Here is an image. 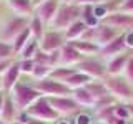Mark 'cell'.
<instances>
[{"mask_svg":"<svg viewBox=\"0 0 133 124\" xmlns=\"http://www.w3.org/2000/svg\"><path fill=\"white\" fill-rule=\"evenodd\" d=\"M102 81L107 86L108 93L116 101H122L125 104L127 103H133V84H130L122 74L120 76H105Z\"/></svg>","mask_w":133,"mask_h":124,"instance_id":"6da1fadb","label":"cell"},{"mask_svg":"<svg viewBox=\"0 0 133 124\" xmlns=\"http://www.w3.org/2000/svg\"><path fill=\"white\" fill-rule=\"evenodd\" d=\"M80 13H82V7L75 5V3H62L58 7V12L53 22L50 23V27L55 32H65L72 23L80 20Z\"/></svg>","mask_w":133,"mask_h":124,"instance_id":"7a4b0ae2","label":"cell"},{"mask_svg":"<svg viewBox=\"0 0 133 124\" xmlns=\"http://www.w3.org/2000/svg\"><path fill=\"white\" fill-rule=\"evenodd\" d=\"M10 94H12L10 98L18 113H23L30 104H33L38 98H42V94L32 84L28 86V84H23V83H17L15 88L10 91Z\"/></svg>","mask_w":133,"mask_h":124,"instance_id":"3957f363","label":"cell"},{"mask_svg":"<svg viewBox=\"0 0 133 124\" xmlns=\"http://www.w3.org/2000/svg\"><path fill=\"white\" fill-rule=\"evenodd\" d=\"M28 118H33V119H38V121H45V122H57L60 119V116L52 106H50L48 99L45 96L38 98L33 104H30L25 109Z\"/></svg>","mask_w":133,"mask_h":124,"instance_id":"277c9868","label":"cell"},{"mask_svg":"<svg viewBox=\"0 0 133 124\" xmlns=\"http://www.w3.org/2000/svg\"><path fill=\"white\" fill-rule=\"evenodd\" d=\"M32 86L45 98L70 96V94H72V89H70L68 86H65L62 81H57V80H53V78H45V80H40V81H33Z\"/></svg>","mask_w":133,"mask_h":124,"instance_id":"5b68a950","label":"cell"},{"mask_svg":"<svg viewBox=\"0 0 133 124\" xmlns=\"http://www.w3.org/2000/svg\"><path fill=\"white\" fill-rule=\"evenodd\" d=\"M30 25V18L28 17H14L0 28V40L7 41V43H14V40L22 33L25 28Z\"/></svg>","mask_w":133,"mask_h":124,"instance_id":"8992f818","label":"cell"},{"mask_svg":"<svg viewBox=\"0 0 133 124\" xmlns=\"http://www.w3.org/2000/svg\"><path fill=\"white\" fill-rule=\"evenodd\" d=\"M50 106L58 113V116H70V114H78L82 107L73 101L72 96H53L47 98Z\"/></svg>","mask_w":133,"mask_h":124,"instance_id":"52a82bcc","label":"cell"},{"mask_svg":"<svg viewBox=\"0 0 133 124\" xmlns=\"http://www.w3.org/2000/svg\"><path fill=\"white\" fill-rule=\"evenodd\" d=\"M100 23H105L108 27H113L120 32H133V15L123 13V12H113L108 13Z\"/></svg>","mask_w":133,"mask_h":124,"instance_id":"ba28073f","label":"cell"},{"mask_svg":"<svg viewBox=\"0 0 133 124\" xmlns=\"http://www.w3.org/2000/svg\"><path fill=\"white\" fill-rule=\"evenodd\" d=\"M66 43L65 40V33L63 32H45L43 38L38 41V47L42 51L45 53H52V51H57V50H60L63 45Z\"/></svg>","mask_w":133,"mask_h":124,"instance_id":"9c48e42d","label":"cell"},{"mask_svg":"<svg viewBox=\"0 0 133 124\" xmlns=\"http://www.w3.org/2000/svg\"><path fill=\"white\" fill-rule=\"evenodd\" d=\"M77 69L85 73L91 80H103L107 76V65L98 60H83L77 65Z\"/></svg>","mask_w":133,"mask_h":124,"instance_id":"30bf717a","label":"cell"},{"mask_svg":"<svg viewBox=\"0 0 133 124\" xmlns=\"http://www.w3.org/2000/svg\"><path fill=\"white\" fill-rule=\"evenodd\" d=\"M62 5L60 0H47V2H43L42 5L35 7V12H33V15H37L38 18L43 22L45 27H50V23L53 22V18H55L57 12H58V7Z\"/></svg>","mask_w":133,"mask_h":124,"instance_id":"8fae6325","label":"cell"},{"mask_svg":"<svg viewBox=\"0 0 133 124\" xmlns=\"http://www.w3.org/2000/svg\"><path fill=\"white\" fill-rule=\"evenodd\" d=\"M120 33H123V32L116 30V28H113V27H108V25H105V23H98V27H95L93 43L98 45L100 48H103V47H107L111 40H115Z\"/></svg>","mask_w":133,"mask_h":124,"instance_id":"7c38bea8","label":"cell"},{"mask_svg":"<svg viewBox=\"0 0 133 124\" xmlns=\"http://www.w3.org/2000/svg\"><path fill=\"white\" fill-rule=\"evenodd\" d=\"M125 50H127V41H125V32H123V33H120L115 40H111L107 47L100 48L98 55L103 56V58H113L116 55H120V53H123Z\"/></svg>","mask_w":133,"mask_h":124,"instance_id":"4fadbf2b","label":"cell"},{"mask_svg":"<svg viewBox=\"0 0 133 124\" xmlns=\"http://www.w3.org/2000/svg\"><path fill=\"white\" fill-rule=\"evenodd\" d=\"M130 56L131 53H120V55L110 58L107 63V76H120V74H123V69L127 66Z\"/></svg>","mask_w":133,"mask_h":124,"instance_id":"5bb4252c","label":"cell"},{"mask_svg":"<svg viewBox=\"0 0 133 124\" xmlns=\"http://www.w3.org/2000/svg\"><path fill=\"white\" fill-rule=\"evenodd\" d=\"M80 61H83V56L73 47H70L68 43H65L60 48V61H58V66H77Z\"/></svg>","mask_w":133,"mask_h":124,"instance_id":"9a60e30c","label":"cell"},{"mask_svg":"<svg viewBox=\"0 0 133 124\" xmlns=\"http://www.w3.org/2000/svg\"><path fill=\"white\" fill-rule=\"evenodd\" d=\"M18 76H20V63L14 61L12 66L2 74V83H3V91L7 94H10V91L15 88V84L18 83Z\"/></svg>","mask_w":133,"mask_h":124,"instance_id":"2e32d148","label":"cell"},{"mask_svg":"<svg viewBox=\"0 0 133 124\" xmlns=\"http://www.w3.org/2000/svg\"><path fill=\"white\" fill-rule=\"evenodd\" d=\"M5 3L12 8V12L17 17H28L33 15L35 7H33L32 0H5Z\"/></svg>","mask_w":133,"mask_h":124,"instance_id":"e0dca14e","label":"cell"},{"mask_svg":"<svg viewBox=\"0 0 133 124\" xmlns=\"http://www.w3.org/2000/svg\"><path fill=\"white\" fill-rule=\"evenodd\" d=\"M70 96L73 98V101L77 103L80 107H95V98L87 91V88H78V89H73Z\"/></svg>","mask_w":133,"mask_h":124,"instance_id":"ac0fdd59","label":"cell"},{"mask_svg":"<svg viewBox=\"0 0 133 124\" xmlns=\"http://www.w3.org/2000/svg\"><path fill=\"white\" fill-rule=\"evenodd\" d=\"M17 116H18V111H17L12 98L5 96V103H3L2 111H0V121H3L7 124H14L17 121Z\"/></svg>","mask_w":133,"mask_h":124,"instance_id":"d6986e66","label":"cell"},{"mask_svg":"<svg viewBox=\"0 0 133 124\" xmlns=\"http://www.w3.org/2000/svg\"><path fill=\"white\" fill-rule=\"evenodd\" d=\"M68 45H70V47H73L82 56H85V55H98V53H100V47H98V45H95L93 41L75 40V41H68Z\"/></svg>","mask_w":133,"mask_h":124,"instance_id":"ffe728a7","label":"cell"},{"mask_svg":"<svg viewBox=\"0 0 133 124\" xmlns=\"http://www.w3.org/2000/svg\"><path fill=\"white\" fill-rule=\"evenodd\" d=\"M90 81H93L90 76H87V74L82 73V71H77V73H73L72 76L66 78V80L63 81V84L68 86V88L73 91V89H78V88H85Z\"/></svg>","mask_w":133,"mask_h":124,"instance_id":"44dd1931","label":"cell"},{"mask_svg":"<svg viewBox=\"0 0 133 124\" xmlns=\"http://www.w3.org/2000/svg\"><path fill=\"white\" fill-rule=\"evenodd\" d=\"M85 88H87V91H88L91 96L95 98V101H98V99H103V98H107V96H111V94L108 93L107 86L103 84L102 80H93V81H90L88 84L85 86Z\"/></svg>","mask_w":133,"mask_h":124,"instance_id":"7402d4cb","label":"cell"},{"mask_svg":"<svg viewBox=\"0 0 133 124\" xmlns=\"http://www.w3.org/2000/svg\"><path fill=\"white\" fill-rule=\"evenodd\" d=\"M87 25L82 22V20H77L75 23H72L68 28L63 32L65 33V40H66V43L68 41H75V40H80L82 38V35H83V32L87 30Z\"/></svg>","mask_w":133,"mask_h":124,"instance_id":"603a6c76","label":"cell"},{"mask_svg":"<svg viewBox=\"0 0 133 124\" xmlns=\"http://www.w3.org/2000/svg\"><path fill=\"white\" fill-rule=\"evenodd\" d=\"M77 66H55V68L52 69V73H50L48 78H53V80L57 81H62L63 83L68 76H72L73 73H77Z\"/></svg>","mask_w":133,"mask_h":124,"instance_id":"cb8c5ba5","label":"cell"},{"mask_svg":"<svg viewBox=\"0 0 133 124\" xmlns=\"http://www.w3.org/2000/svg\"><path fill=\"white\" fill-rule=\"evenodd\" d=\"M28 28H30V33H32L33 38H35L37 41H40L42 38H43V35H45V28H47V27H45L43 22H42L37 15H32Z\"/></svg>","mask_w":133,"mask_h":124,"instance_id":"d4e9b609","label":"cell"},{"mask_svg":"<svg viewBox=\"0 0 133 124\" xmlns=\"http://www.w3.org/2000/svg\"><path fill=\"white\" fill-rule=\"evenodd\" d=\"M40 50V47H38V41H37L35 38H32L27 41V45L22 48V51L18 53L20 55V60H33V56H35V53Z\"/></svg>","mask_w":133,"mask_h":124,"instance_id":"484cf974","label":"cell"},{"mask_svg":"<svg viewBox=\"0 0 133 124\" xmlns=\"http://www.w3.org/2000/svg\"><path fill=\"white\" fill-rule=\"evenodd\" d=\"M30 38H32V33H30V28L27 27V28H25V30L14 40V43H12V45H14V50H15V55H18V53L22 51V48L27 45V41L30 40Z\"/></svg>","mask_w":133,"mask_h":124,"instance_id":"4316f807","label":"cell"},{"mask_svg":"<svg viewBox=\"0 0 133 124\" xmlns=\"http://www.w3.org/2000/svg\"><path fill=\"white\" fill-rule=\"evenodd\" d=\"M52 66H45V65H35V68H33L32 71V78L35 81H40V80H45V78L50 76V73H52Z\"/></svg>","mask_w":133,"mask_h":124,"instance_id":"83f0119b","label":"cell"},{"mask_svg":"<svg viewBox=\"0 0 133 124\" xmlns=\"http://www.w3.org/2000/svg\"><path fill=\"white\" fill-rule=\"evenodd\" d=\"M14 55H15L14 45L0 40V61H7V60H12V58H14Z\"/></svg>","mask_w":133,"mask_h":124,"instance_id":"f1b7e54d","label":"cell"},{"mask_svg":"<svg viewBox=\"0 0 133 124\" xmlns=\"http://www.w3.org/2000/svg\"><path fill=\"white\" fill-rule=\"evenodd\" d=\"M113 114L116 116V118H120V119H127V121H130V113H128V107L125 103H116V104L113 106Z\"/></svg>","mask_w":133,"mask_h":124,"instance_id":"f546056e","label":"cell"},{"mask_svg":"<svg viewBox=\"0 0 133 124\" xmlns=\"http://www.w3.org/2000/svg\"><path fill=\"white\" fill-rule=\"evenodd\" d=\"M123 78L130 83V84H133V55L128 58V63L123 69Z\"/></svg>","mask_w":133,"mask_h":124,"instance_id":"4dcf8cb0","label":"cell"},{"mask_svg":"<svg viewBox=\"0 0 133 124\" xmlns=\"http://www.w3.org/2000/svg\"><path fill=\"white\" fill-rule=\"evenodd\" d=\"M20 73H25V74H32L33 68H35V61L33 60H20Z\"/></svg>","mask_w":133,"mask_h":124,"instance_id":"1f68e13d","label":"cell"},{"mask_svg":"<svg viewBox=\"0 0 133 124\" xmlns=\"http://www.w3.org/2000/svg\"><path fill=\"white\" fill-rule=\"evenodd\" d=\"M118 12L133 15V0H123L122 5H120V8H118Z\"/></svg>","mask_w":133,"mask_h":124,"instance_id":"d6a6232c","label":"cell"},{"mask_svg":"<svg viewBox=\"0 0 133 124\" xmlns=\"http://www.w3.org/2000/svg\"><path fill=\"white\" fill-rule=\"evenodd\" d=\"M73 121H75V124H93L91 118H90L88 114H85V113H78L77 118H75Z\"/></svg>","mask_w":133,"mask_h":124,"instance_id":"836d02e7","label":"cell"},{"mask_svg":"<svg viewBox=\"0 0 133 124\" xmlns=\"http://www.w3.org/2000/svg\"><path fill=\"white\" fill-rule=\"evenodd\" d=\"M107 0H73L75 5L78 7H85V5H100V3H105Z\"/></svg>","mask_w":133,"mask_h":124,"instance_id":"e575fe53","label":"cell"},{"mask_svg":"<svg viewBox=\"0 0 133 124\" xmlns=\"http://www.w3.org/2000/svg\"><path fill=\"white\" fill-rule=\"evenodd\" d=\"M12 63H14V60H7V61H0V76H2L3 73L7 71L8 68L12 66Z\"/></svg>","mask_w":133,"mask_h":124,"instance_id":"d590c367","label":"cell"},{"mask_svg":"<svg viewBox=\"0 0 133 124\" xmlns=\"http://www.w3.org/2000/svg\"><path fill=\"white\" fill-rule=\"evenodd\" d=\"M125 41L127 48H133V32H125Z\"/></svg>","mask_w":133,"mask_h":124,"instance_id":"8d00e7d4","label":"cell"},{"mask_svg":"<svg viewBox=\"0 0 133 124\" xmlns=\"http://www.w3.org/2000/svg\"><path fill=\"white\" fill-rule=\"evenodd\" d=\"M25 124H50V122H45V121H38V119H33V118H28Z\"/></svg>","mask_w":133,"mask_h":124,"instance_id":"74e56055","label":"cell"},{"mask_svg":"<svg viewBox=\"0 0 133 124\" xmlns=\"http://www.w3.org/2000/svg\"><path fill=\"white\" fill-rule=\"evenodd\" d=\"M55 124H73V119H58Z\"/></svg>","mask_w":133,"mask_h":124,"instance_id":"f35d334b","label":"cell"},{"mask_svg":"<svg viewBox=\"0 0 133 124\" xmlns=\"http://www.w3.org/2000/svg\"><path fill=\"white\" fill-rule=\"evenodd\" d=\"M3 103H5V94H3V91H0V111L3 107Z\"/></svg>","mask_w":133,"mask_h":124,"instance_id":"ab89813d","label":"cell"},{"mask_svg":"<svg viewBox=\"0 0 133 124\" xmlns=\"http://www.w3.org/2000/svg\"><path fill=\"white\" fill-rule=\"evenodd\" d=\"M127 107H128V113H130V118L133 119V103H127Z\"/></svg>","mask_w":133,"mask_h":124,"instance_id":"60d3db41","label":"cell"},{"mask_svg":"<svg viewBox=\"0 0 133 124\" xmlns=\"http://www.w3.org/2000/svg\"><path fill=\"white\" fill-rule=\"evenodd\" d=\"M43 2H47V0H32V3H33V7H38V5H42Z\"/></svg>","mask_w":133,"mask_h":124,"instance_id":"b9f144b4","label":"cell"},{"mask_svg":"<svg viewBox=\"0 0 133 124\" xmlns=\"http://www.w3.org/2000/svg\"><path fill=\"white\" fill-rule=\"evenodd\" d=\"M62 3H73V0H60Z\"/></svg>","mask_w":133,"mask_h":124,"instance_id":"7bdbcfd3","label":"cell"},{"mask_svg":"<svg viewBox=\"0 0 133 124\" xmlns=\"http://www.w3.org/2000/svg\"><path fill=\"white\" fill-rule=\"evenodd\" d=\"M3 89V83H2V76H0V91Z\"/></svg>","mask_w":133,"mask_h":124,"instance_id":"ee69618b","label":"cell"},{"mask_svg":"<svg viewBox=\"0 0 133 124\" xmlns=\"http://www.w3.org/2000/svg\"><path fill=\"white\" fill-rule=\"evenodd\" d=\"M93 124H105V122H102V121H97V122H93Z\"/></svg>","mask_w":133,"mask_h":124,"instance_id":"f6af8a7d","label":"cell"},{"mask_svg":"<svg viewBox=\"0 0 133 124\" xmlns=\"http://www.w3.org/2000/svg\"><path fill=\"white\" fill-rule=\"evenodd\" d=\"M0 13H2V2H0Z\"/></svg>","mask_w":133,"mask_h":124,"instance_id":"bcb514c9","label":"cell"},{"mask_svg":"<svg viewBox=\"0 0 133 124\" xmlns=\"http://www.w3.org/2000/svg\"><path fill=\"white\" fill-rule=\"evenodd\" d=\"M128 124H133V119H130V121H128Z\"/></svg>","mask_w":133,"mask_h":124,"instance_id":"7dc6e473","label":"cell"},{"mask_svg":"<svg viewBox=\"0 0 133 124\" xmlns=\"http://www.w3.org/2000/svg\"><path fill=\"white\" fill-rule=\"evenodd\" d=\"M0 124H7V122H3V121H0Z\"/></svg>","mask_w":133,"mask_h":124,"instance_id":"c3c4849f","label":"cell"},{"mask_svg":"<svg viewBox=\"0 0 133 124\" xmlns=\"http://www.w3.org/2000/svg\"><path fill=\"white\" fill-rule=\"evenodd\" d=\"M131 55H133V53H131Z\"/></svg>","mask_w":133,"mask_h":124,"instance_id":"681fc988","label":"cell"}]
</instances>
